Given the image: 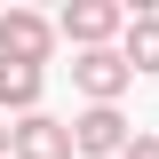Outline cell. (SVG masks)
<instances>
[{
    "label": "cell",
    "mask_w": 159,
    "mask_h": 159,
    "mask_svg": "<svg viewBox=\"0 0 159 159\" xmlns=\"http://www.w3.org/2000/svg\"><path fill=\"white\" fill-rule=\"evenodd\" d=\"M127 24H135V16H127L119 0H72V8L56 16V32L72 40L80 56H88V48H111V40H127Z\"/></svg>",
    "instance_id": "6da1fadb"
},
{
    "label": "cell",
    "mask_w": 159,
    "mask_h": 159,
    "mask_svg": "<svg viewBox=\"0 0 159 159\" xmlns=\"http://www.w3.org/2000/svg\"><path fill=\"white\" fill-rule=\"evenodd\" d=\"M56 40L64 32L40 16V8H0V56H8V64H48Z\"/></svg>",
    "instance_id": "7a4b0ae2"
},
{
    "label": "cell",
    "mask_w": 159,
    "mask_h": 159,
    "mask_svg": "<svg viewBox=\"0 0 159 159\" xmlns=\"http://www.w3.org/2000/svg\"><path fill=\"white\" fill-rule=\"evenodd\" d=\"M72 88L88 103H119L127 88H135V64L119 56V48H88V56H72Z\"/></svg>",
    "instance_id": "3957f363"
},
{
    "label": "cell",
    "mask_w": 159,
    "mask_h": 159,
    "mask_svg": "<svg viewBox=\"0 0 159 159\" xmlns=\"http://www.w3.org/2000/svg\"><path fill=\"white\" fill-rule=\"evenodd\" d=\"M72 143H80V159H127V151H135L119 103H88V111L72 119Z\"/></svg>",
    "instance_id": "277c9868"
},
{
    "label": "cell",
    "mask_w": 159,
    "mask_h": 159,
    "mask_svg": "<svg viewBox=\"0 0 159 159\" xmlns=\"http://www.w3.org/2000/svg\"><path fill=\"white\" fill-rule=\"evenodd\" d=\"M16 159H80V143H72V119H56V111H32V119H16Z\"/></svg>",
    "instance_id": "5b68a950"
},
{
    "label": "cell",
    "mask_w": 159,
    "mask_h": 159,
    "mask_svg": "<svg viewBox=\"0 0 159 159\" xmlns=\"http://www.w3.org/2000/svg\"><path fill=\"white\" fill-rule=\"evenodd\" d=\"M40 96H48V64H8V56H0V119H8V111L32 119Z\"/></svg>",
    "instance_id": "8992f818"
},
{
    "label": "cell",
    "mask_w": 159,
    "mask_h": 159,
    "mask_svg": "<svg viewBox=\"0 0 159 159\" xmlns=\"http://www.w3.org/2000/svg\"><path fill=\"white\" fill-rule=\"evenodd\" d=\"M119 56L135 64V80H143V72H159V16H135V24H127V40H119Z\"/></svg>",
    "instance_id": "52a82bcc"
},
{
    "label": "cell",
    "mask_w": 159,
    "mask_h": 159,
    "mask_svg": "<svg viewBox=\"0 0 159 159\" xmlns=\"http://www.w3.org/2000/svg\"><path fill=\"white\" fill-rule=\"evenodd\" d=\"M127 159H159V135H135V151H127Z\"/></svg>",
    "instance_id": "ba28073f"
},
{
    "label": "cell",
    "mask_w": 159,
    "mask_h": 159,
    "mask_svg": "<svg viewBox=\"0 0 159 159\" xmlns=\"http://www.w3.org/2000/svg\"><path fill=\"white\" fill-rule=\"evenodd\" d=\"M0 159H16V127H8V119H0Z\"/></svg>",
    "instance_id": "9c48e42d"
}]
</instances>
